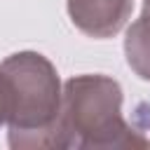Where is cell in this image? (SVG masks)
<instances>
[{"mask_svg":"<svg viewBox=\"0 0 150 150\" xmlns=\"http://www.w3.org/2000/svg\"><path fill=\"white\" fill-rule=\"evenodd\" d=\"M73 26L96 40L117 35L131 16L134 0H68Z\"/></svg>","mask_w":150,"mask_h":150,"instance_id":"cell-3","label":"cell"},{"mask_svg":"<svg viewBox=\"0 0 150 150\" xmlns=\"http://www.w3.org/2000/svg\"><path fill=\"white\" fill-rule=\"evenodd\" d=\"M9 115H12V87L7 75L0 70V127L9 122Z\"/></svg>","mask_w":150,"mask_h":150,"instance_id":"cell-5","label":"cell"},{"mask_svg":"<svg viewBox=\"0 0 150 150\" xmlns=\"http://www.w3.org/2000/svg\"><path fill=\"white\" fill-rule=\"evenodd\" d=\"M12 87L7 143L14 150L63 148L59 120L63 84L54 63L40 52H16L0 63Z\"/></svg>","mask_w":150,"mask_h":150,"instance_id":"cell-1","label":"cell"},{"mask_svg":"<svg viewBox=\"0 0 150 150\" xmlns=\"http://www.w3.org/2000/svg\"><path fill=\"white\" fill-rule=\"evenodd\" d=\"M124 56L127 66L141 80L150 82V5H145L141 16L127 28Z\"/></svg>","mask_w":150,"mask_h":150,"instance_id":"cell-4","label":"cell"},{"mask_svg":"<svg viewBox=\"0 0 150 150\" xmlns=\"http://www.w3.org/2000/svg\"><path fill=\"white\" fill-rule=\"evenodd\" d=\"M122 87L108 75H75L63 84L61 138L63 148L112 150L145 148L148 141L122 117Z\"/></svg>","mask_w":150,"mask_h":150,"instance_id":"cell-2","label":"cell"},{"mask_svg":"<svg viewBox=\"0 0 150 150\" xmlns=\"http://www.w3.org/2000/svg\"><path fill=\"white\" fill-rule=\"evenodd\" d=\"M143 2H145V5H150V0H143Z\"/></svg>","mask_w":150,"mask_h":150,"instance_id":"cell-6","label":"cell"}]
</instances>
